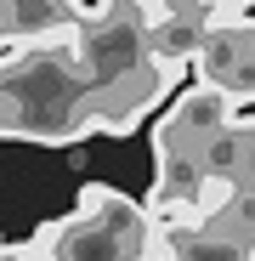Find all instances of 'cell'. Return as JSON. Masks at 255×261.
<instances>
[{
	"instance_id": "cell-1",
	"label": "cell",
	"mask_w": 255,
	"mask_h": 261,
	"mask_svg": "<svg viewBox=\"0 0 255 261\" xmlns=\"http://www.w3.org/2000/svg\"><path fill=\"white\" fill-rule=\"evenodd\" d=\"M238 193H244V188H238V170H227V165H204L199 176H193V204L204 210L210 227H216L221 216L238 204Z\"/></svg>"
},
{
	"instance_id": "cell-2",
	"label": "cell",
	"mask_w": 255,
	"mask_h": 261,
	"mask_svg": "<svg viewBox=\"0 0 255 261\" xmlns=\"http://www.w3.org/2000/svg\"><path fill=\"white\" fill-rule=\"evenodd\" d=\"M249 244L238 239H216V233H182V239H170V261H244Z\"/></svg>"
},
{
	"instance_id": "cell-3",
	"label": "cell",
	"mask_w": 255,
	"mask_h": 261,
	"mask_svg": "<svg viewBox=\"0 0 255 261\" xmlns=\"http://www.w3.org/2000/svg\"><path fill=\"white\" fill-rule=\"evenodd\" d=\"M0 261H29V244H6L0 239Z\"/></svg>"
},
{
	"instance_id": "cell-4",
	"label": "cell",
	"mask_w": 255,
	"mask_h": 261,
	"mask_svg": "<svg viewBox=\"0 0 255 261\" xmlns=\"http://www.w3.org/2000/svg\"><path fill=\"white\" fill-rule=\"evenodd\" d=\"M204 0H170V12H199Z\"/></svg>"
},
{
	"instance_id": "cell-5",
	"label": "cell",
	"mask_w": 255,
	"mask_h": 261,
	"mask_svg": "<svg viewBox=\"0 0 255 261\" xmlns=\"http://www.w3.org/2000/svg\"><path fill=\"white\" fill-rule=\"evenodd\" d=\"M244 261H255V239H249V255H244Z\"/></svg>"
}]
</instances>
